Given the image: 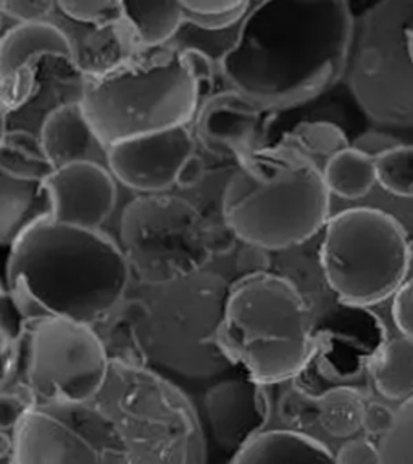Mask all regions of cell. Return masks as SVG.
I'll list each match as a JSON object with an SVG mask.
<instances>
[{
    "instance_id": "6da1fadb",
    "label": "cell",
    "mask_w": 413,
    "mask_h": 464,
    "mask_svg": "<svg viewBox=\"0 0 413 464\" xmlns=\"http://www.w3.org/2000/svg\"><path fill=\"white\" fill-rule=\"evenodd\" d=\"M354 33L344 0L257 2L218 66L230 91L259 109H290L346 74Z\"/></svg>"
},
{
    "instance_id": "7a4b0ae2",
    "label": "cell",
    "mask_w": 413,
    "mask_h": 464,
    "mask_svg": "<svg viewBox=\"0 0 413 464\" xmlns=\"http://www.w3.org/2000/svg\"><path fill=\"white\" fill-rule=\"evenodd\" d=\"M130 276L109 236L49 219L8 250L4 287L26 321L57 316L94 326L120 304Z\"/></svg>"
},
{
    "instance_id": "3957f363",
    "label": "cell",
    "mask_w": 413,
    "mask_h": 464,
    "mask_svg": "<svg viewBox=\"0 0 413 464\" xmlns=\"http://www.w3.org/2000/svg\"><path fill=\"white\" fill-rule=\"evenodd\" d=\"M329 205L323 169L284 140L242 157L221 202L228 229L261 250L304 244L327 226Z\"/></svg>"
},
{
    "instance_id": "277c9868",
    "label": "cell",
    "mask_w": 413,
    "mask_h": 464,
    "mask_svg": "<svg viewBox=\"0 0 413 464\" xmlns=\"http://www.w3.org/2000/svg\"><path fill=\"white\" fill-rule=\"evenodd\" d=\"M215 341L261 385L298 376L315 350L304 297L290 279L267 271L232 285Z\"/></svg>"
},
{
    "instance_id": "5b68a950",
    "label": "cell",
    "mask_w": 413,
    "mask_h": 464,
    "mask_svg": "<svg viewBox=\"0 0 413 464\" xmlns=\"http://www.w3.org/2000/svg\"><path fill=\"white\" fill-rule=\"evenodd\" d=\"M203 91L180 49L124 62L112 72L84 78L81 103L107 147L159 130L188 126Z\"/></svg>"
},
{
    "instance_id": "8992f818",
    "label": "cell",
    "mask_w": 413,
    "mask_h": 464,
    "mask_svg": "<svg viewBox=\"0 0 413 464\" xmlns=\"http://www.w3.org/2000/svg\"><path fill=\"white\" fill-rule=\"evenodd\" d=\"M412 252L399 221L377 208L329 218L320 248L327 283L342 304L370 306L406 284Z\"/></svg>"
},
{
    "instance_id": "52a82bcc",
    "label": "cell",
    "mask_w": 413,
    "mask_h": 464,
    "mask_svg": "<svg viewBox=\"0 0 413 464\" xmlns=\"http://www.w3.org/2000/svg\"><path fill=\"white\" fill-rule=\"evenodd\" d=\"M412 24L413 0L381 2L356 24L346 70L349 87L379 126L413 130Z\"/></svg>"
},
{
    "instance_id": "ba28073f",
    "label": "cell",
    "mask_w": 413,
    "mask_h": 464,
    "mask_svg": "<svg viewBox=\"0 0 413 464\" xmlns=\"http://www.w3.org/2000/svg\"><path fill=\"white\" fill-rule=\"evenodd\" d=\"M120 240L131 271L151 284L196 273L215 246L202 213L188 200L165 194L138 197L126 205Z\"/></svg>"
},
{
    "instance_id": "9c48e42d",
    "label": "cell",
    "mask_w": 413,
    "mask_h": 464,
    "mask_svg": "<svg viewBox=\"0 0 413 464\" xmlns=\"http://www.w3.org/2000/svg\"><path fill=\"white\" fill-rule=\"evenodd\" d=\"M18 366L23 370V389L34 405L86 403L107 381L109 356L93 326L44 316L26 321Z\"/></svg>"
},
{
    "instance_id": "30bf717a",
    "label": "cell",
    "mask_w": 413,
    "mask_h": 464,
    "mask_svg": "<svg viewBox=\"0 0 413 464\" xmlns=\"http://www.w3.org/2000/svg\"><path fill=\"white\" fill-rule=\"evenodd\" d=\"M10 458L12 464H134L122 429L91 401L33 406L12 434Z\"/></svg>"
},
{
    "instance_id": "8fae6325",
    "label": "cell",
    "mask_w": 413,
    "mask_h": 464,
    "mask_svg": "<svg viewBox=\"0 0 413 464\" xmlns=\"http://www.w3.org/2000/svg\"><path fill=\"white\" fill-rule=\"evenodd\" d=\"M194 150L191 130L180 126L112 145L107 150V167L126 188L153 196L180 182Z\"/></svg>"
},
{
    "instance_id": "7c38bea8",
    "label": "cell",
    "mask_w": 413,
    "mask_h": 464,
    "mask_svg": "<svg viewBox=\"0 0 413 464\" xmlns=\"http://www.w3.org/2000/svg\"><path fill=\"white\" fill-rule=\"evenodd\" d=\"M54 202L52 221L99 229L116 205V179L109 167L81 161L54 169L45 179Z\"/></svg>"
},
{
    "instance_id": "4fadbf2b",
    "label": "cell",
    "mask_w": 413,
    "mask_h": 464,
    "mask_svg": "<svg viewBox=\"0 0 413 464\" xmlns=\"http://www.w3.org/2000/svg\"><path fill=\"white\" fill-rule=\"evenodd\" d=\"M205 410L218 445L238 453L261 434L270 418L269 393L252 379H231L213 385L205 395Z\"/></svg>"
},
{
    "instance_id": "5bb4252c",
    "label": "cell",
    "mask_w": 413,
    "mask_h": 464,
    "mask_svg": "<svg viewBox=\"0 0 413 464\" xmlns=\"http://www.w3.org/2000/svg\"><path fill=\"white\" fill-rule=\"evenodd\" d=\"M37 136L54 169L81 161L107 167V147L102 144L81 102H68L51 110L39 124Z\"/></svg>"
},
{
    "instance_id": "9a60e30c",
    "label": "cell",
    "mask_w": 413,
    "mask_h": 464,
    "mask_svg": "<svg viewBox=\"0 0 413 464\" xmlns=\"http://www.w3.org/2000/svg\"><path fill=\"white\" fill-rule=\"evenodd\" d=\"M44 57L72 60V45L62 29L51 22L20 23L2 33L0 81L2 94L10 92Z\"/></svg>"
},
{
    "instance_id": "2e32d148",
    "label": "cell",
    "mask_w": 413,
    "mask_h": 464,
    "mask_svg": "<svg viewBox=\"0 0 413 464\" xmlns=\"http://www.w3.org/2000/svg\"><path fill=\"white\" fill-rule=\"evenodd\" d=\"M261 111L265 110L228 91L205 102L197 115V134L205 147L231 150L241 160L257 149L251 144Z\"/></svg>"
},
{
    "instance_id": "e0dca14e",
    "label": "cell",
    "mask_w": 413,
    "mask_h": 464,
    "mask_svg": "<svg viewBox=\"0 0 413 464\" xmlns=\"http://www.w3.org/2000/svg\"><path fill=\"white\" fill-rule=\"evenodd\" d=\"M54 217L45 179L25 178L0 169V244L12 248L26 232Z\"/></svg>"
},
{
    "instance_id": "ac0fdd59",
    "label": "cell",
    "mask_w": 413,
    "mask_h": 464,
    "mask_svg": "<svg viewBox=\"0 0 413 464\" xmlns=\"http://www.w3.org/2000/svg\"><path fill=\"white\" fill-rule=\"evenodd\" d=\"M230 464H338L323 443L296 430H267L234 453Z\"/></svg>"
},
{
    "instance_id": "d6986e66",
    "label": "cell",
    "mask_w": 413,
    "mask_h": 464,
    "mask_svg": "<svg viewBox=\"0 0 413 464\" xmlns=\"http://www.w3.org/2000/svg\"><path fill=\"white\" fill-rule=\"evenodd\" d=\"M123 18L134 44L145 51L168 47L182 33V2H122Z\"/></svg>"
},
{
    "instance_id": "ffe728a7",
    "label": "cell",
    "mask_w": 413,
    "mask_h": 464,
    "mask_svg": "<svg viewBox=\"0 0 413 464\" xmlns=\"http://www.w3.org/2000/svg\"><path fill=\"white\" fill-rule=\"evenodd\" d=\"M321 169L329 194L344 200L369 196L378 182L377 160L352 145L333 155Z\"/></svg>"
},
{
    "instance_id": "44dd1931",
    "label": "cell",
    "mask_w": 413,
    "mask_h": 464,
    "mask_svg": "<svg viewBox=\"0 0 413 464\" xmlns=\"http://www.w3.org/2000/svg\"><path fill=\"white\" fill-rule=\"evenodd\" d=\"M377 391L391 400L413 397V341L399 337L389 342L371 368Z\"/></svg>"
},
{
    "instance_id": "7402d4cb",
    "label": "cell",
    "mask_w": 413,
    "mask_h": 464,
    "mask_svg": "<svg viewBox=\"0 0 413 464\" xmlns=\"http://www.w3.org/2000/svg\"><path fill=\"white\" fill-rule=\"evenodd\" d=\"M365 401L352 387H334L315 400L320 426L336 439H349L362 429Z\"/></svg>"
},
{
    "instance_id": "603a6c76",
    "label": "cell",
    "mask_w": 413,
    "mask_h": 464,
    "mask_svg": "<svg viewBox=\"0 0 413 464\" xmlns=\"http://www.w3.org/2000/svg\"><path fill=\"white\" fill-rule=\"evenodd\" d=\"M2 169L37 179H47L54 171L44 153L39 136L28 130H4Z\"/></svg>"
},
{
    "instance_id": "cb8c5ba5",
    "label": "cell",
    "mask_w": 413,
    "mask_h": 464,
    "mask_svg": "<svg viewBox=\"0 0 413 464\" xmlns=\"http://www.w3.org/2000/svg\"><path fill=\"white\" fill-rule=\"evenodd\" d=\"M186 26L202 33H221L244 22L251 2L240 0H188L182 2Z\"/></svg>"
},
{
    "instance_id": "d4e9b609",
    "label": "cell",
    "mask_w": 413,
    "mask_h": 464,
    "mask_svg": "<svg viewBox=\"0 0 413 464\" xmlns=\"http://www.w3.org/2000/svg\"><path fill=\"white\" fill-rule=\"evenodd\" d=\"M284 142L296 147L310 159L313 155H319V157H325L327 161L336 153L350 147L341 128L327 121L300 123L290 130L284 139Z\"/></svg>"
},
{
    "instance_id": "484cf974",
    "label": "cell",
    "mask_w": 413,
    "mask_h": 464,
    "mask_svg": "<svg viewBox=\"0 0 413 464\" xmlns=\"http://www.w3.org/2000/svg\"><path fill=\"white\" fill-rule=\"evenodd\" d=\"M378 184L392 196L413 198V144L399 145L377 159Z\"/></svg>"
},
{
    "instance_id": "4316f807",
    "label": "cell",
    "mask_w": 413,
    "mask_h": 464,
    "mask_svg": "<svg viewBox=\"0 0 413 464\" xmlns=\"http://www.w3.org/2000/svg\"><path fill=\"white\" fill-rule=\"evenodd\" d=\"M381 464H413V397L396 410V422L379 447Z\"/></svg>"
},
{
    "instance_id": "83f0119b",
    "label": "cell",
    "mask_w": 413,
    "mask_h": 464,
    "mask_svg": "<svg viewBox=\"0 0 413 464\" xmlns=\"http://www.w3.org/2000/svg\"><path fill=\"white\" fill-rule=\"evenodd\" d=\"M57 10L68 20L89 26H110L123 23V5L115 0H58Z\"/></svg>"
},
{
    "instance_id": "f1b7e54d",
    "label": "cell",
    "mask_w": 413,
    "mask_h": 464,
    "mask_svg": "<svg viewBox=\"0 0 413 464\" xmlns=\"http://www.w3.org/2000/svg\"><path fill=\"white\" fill-rule=\"evenodd\" d=\"M55 8V2L51 0H2L0 10L4 16L20 23L47 22Z\"/></svg>"
},
{
    "instance_id": "f546056e",
    "label": "cell",
    "mask_w": 413,
    "mask_h": 464,
    "mask_svg": "<svg viewBox=\"0 0 413 464\" xmlns=\"http://www.w3.org/2000/svg\"><path fill=\"white\" fill-rule=\"evenodd\" d=\"M34 406V400L31 399L28 392H4L2 393V430L7 434L8 430L15 432V429L20 426L29 410Z\"/></svg>"
},
{
    "instance_id": "4dcf8cb0",
    "label": "cell",
    "mask_w": 413,
    "mask_h": 464,
    "mask_svg": "<svg viewBox=\"0 0 413 464\" xmlns=\"http://www.w3.org/2000/svg\"><path fill=\"white\" fill-rule=\"evenodd\" d=\"M338 464H381L379 449L367 439H350L342 445L338 455Z\"/></svg>"
},
{
    "instance_id": "1f68e13d",
    "label": "cell",
    "mask_w": 413,
    "mask_h": 464,
    "mask_svg": "<svg viewBox=\"0 0 413 464\" xmlns=\"http://www.w3.org/2000/svg\"><path fill=\"white\" fill-rule=\"evenodd\" d=\"M396 422V411L379 401H370L365 406L362 429L369 435L385 437L391 432Z\"/></svg>"
},
{
    "instance_id": "d6a6232c",
    "label": "cell",
    "mask_w": 413,
    "mask_h": 464,
    "mask_svg": "<svg viewBox=\"0 0 413 464\" xmlns=\"http://www.w3.org/2000/svg\"><path fill=\"white\" fill-rule=\"evenodd\" d=\"M392 318L400 333L413 341V279L407 281L394 295Z\"/></svg>"
},
{
    "instance_id": "836d02e7",
    "label": "cell",
    "mask_w": 413,
    "mask_h": 464,
    "mask_svg": "<svg viewBox=\"0 0 413 464\" xmlns=\"http://www.w3.org/2000/svg\"><path fill=\"white\" fill-rule=\"evenodd\" d=\"M399 145H402L399 139L386 130H367L354 140L352 147L365 155H369L371 159L377 160L381 155L398 149Z\"/></svg>"
},
{
    "instance_id": "e575fe53",
    "label": "cell",
    "mask_w": 413,
    "mask_h": 464,
    "mask_svg": "<svg viewBox=\"0 0 413 464\" xmlns=\"http://www.w3.org/2000/svg\"><path fill=\"white\" fill-rule=\"evenodd\" d=\"M202 161L197 159V157H192V159L189 160L186 168L182 169V178H180L178 184H182V186L194 184V182H197V179L202 176Z\"/></svg>"
},
{
    "instance_id": "d590c367",
    "label": "cell",
    "mask_w": 413,
    "mask_h": 464,
    "mask_svg": "<svg viewBox=\"0 0 413 464\" xmlns=\"http://www.w3.org/2000/svg\"><path fill=\"white\" fill-rule=\"evenodd\" d=\"M408 52H410V55H412L413 60V24L410 31H408Z\"/></svg>"
}]
</instances>
